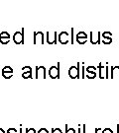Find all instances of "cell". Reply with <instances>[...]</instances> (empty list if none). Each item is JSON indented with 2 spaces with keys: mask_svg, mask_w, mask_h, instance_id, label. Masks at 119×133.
<instances>
[{
  "mask_svg": "<svg viewBox=\"0 0 119 133\" xmlns=\"http://www.w3.org/2000/svg\"><path fill=\"white\" fill-rule=\"evenodd\" d=\"M60 65H61V63L58 62L57 66L50 67V69L48 71L50 78H52V79H59L60 78Z\"/></svg>",
  "mask_w": 119,
  "mask_h": 133,
  "instance_id": "obj_1",
  "label": "cell"
},
{
  "mask_svg": "<svg viewBox=\"0 0 119 133\" xmlns=\"http://www.w3.org/2000/svg\"><path fill=\"white\" fill-rule=\"evenodd\" d=\"M10 42V35L8 32L3 31L0 33V43L1 44H7Z\"/></svg>",
  "mask_w": 119,
  "mask_h": 133,
  "instance_id": "obj_8",
  "label": "cell"
},
{
  "mask_svg": "<svg viewBox=\"0 0 119 133\" xmlns=\"http://www.w3.org/2000/svg\"><path fill=\"white\" fill-rule=\"evenodd\" d=\"M22 77H23L24 79L32 78V72H23L22 73Z\"/></svg>",
  "mask_w": 119,
  "mask_h": 133,
  "instance_id": "obj_11",
  "label": "cell"
},
{
  "mask_svg": "<svg viewBox=\"0 0 119 133\" xmlns=\"http://www.w3.org/2000/svg\"><path fill=\"white\" fill-rule=\"evenodd\" d=\"M34 44H44L45 39H44V34L42 32H34Z\"/></svg>",
  "mask_w": 119,
  "mask_h": 133,
  "instance_id": "obj_4",
  "label": "cell"
},
{
  "mask_svg": "<svg viewBox=\"0 0 119 133\" xmlns=\"http://www.w3.org/2000/svg\"><path fill=\"white\" fill-rule=\"evenodd\" d=\"M36 79L39 78H43L46 79L47 78V70L45 66H37L36 67V75H35Z\"/></svg>",
  "mask_w": 119,
  "mask_h": 133,
  "instance_id": "obj_6",
  "label": "cell"
},
{
  "mask_svg": "<svg viewBox=\"0 0 119 133\" xmlns=\"http://www.w3.org/2000/svg\"><path fill=\"white\" fill-rule=\"evenodd\" d=\"M76 42L80 44H84L87 42V35L83 31H81L76 35Z\"/></svg>",
  "mask_w": 119,
  "mask_h": 133,
  "instance_id": "obj_7",
  "label": "cell"
},
{
  "mask_svg": "<svg viewBox=\"0 0 119 133\" xmlns=\"http://www.w3.org/2000/svg\"><path fill=\"white\" fill-rule=\"evenodd\" d=\"M20 133H23V128H22V124H20Z\"/></svg>",
  "mask_w": 119,
  "mask_h": 133,
  "instance_id": "obj_25",
  "label": "cell"
},
{
  "mask_svg": "<svg viewBox=\"0 0 119 133\" xmlns=\"http://www.w3.org/2000/svg\"><path fill=\"white\" fill-rule=\"evenodd\" d=\"M65 128H66V133H76V130H75V128H70L67 124H66V125H65Z\"/></svg>",
  "mask_w": 119,
  "mask_h": 133,
  "instance_id": "obj_13",
  "label": "cell"
},
{
  "mask_svg": "<svg viewBox=\"0 0 119 133\" xmlns=\"http://www.w3.org/2000/svg\"><path fill=\"white\" fill-rule=\"evenodd\" d=\"M69 76L71 79L80 78V62L77 63V65L70 67V69H69Z\"/></svg>",
  "mask_w": 119,
  "mask_h": 133,
  "instance_id": "obj_2",
  "label": "cell"
},
{
  "mask_svg": "<svg viewBox=\"0 0 119 133\" xmlns=\"http://www.w3.org/2000/svg\"><path fill=\"white\" fill-rule=\"evenodd\" d=\"M57 31L54 32H47V43L48 44H57Z\"/></svg>",
  "mask_w": 119,
  "mask_h": 133,
  "instance_id": "obj_5",
  "label": "cell"
},
{
  "mask_svg": "<svg viewBox=\"0 0 119 133\" xmlns=\"http://www.w3.org/2000/svg\"><path fill=\"white\" fill-rule=\"evenodd\" d=\"M86 76H87V78H89V79H93L96 76V73H87Z\"/></svg>",
  "mask_w": 119,
  "mask_h": 133,
  "instance_id": "obj_17",
  "label": "cell"
},
{
  "mask_svg": "<svg viewBox=\"0 0 119 133\" xmlns=\"http://www.w3.org/2000/svg\"><path fill=\"white\" fill-rule=\"evenodd\" d=\"M100 130H101L100 128H96L95 129V132H98V131H100Z\"/></svg>",
  "mask_w": 119,
  "mask_h": 133,
  "instance_id": "obj_27",
  "label": "cell"
},
{
  "mask_svg": "<svg viewBox=\"0 0 119 133\" xmlns=\"http://www.w3.org/2000/svg\"><path fill=\"white\" fill-rule=\"evenodd\" d=\"M37 133H50V132L48 131V129L44 128V127H43V128H40V129H39L38 132H37Z\"/></svg>",
  "mask_w": 119,
  "mask_h": 133,
  "instance_id": "obj_20",
  "label": "cell"
},
{
  "mask_svg": "<svg viewBox=\"0 0 119 133\" xmlns=\"http://www.w3.org/2000/svg\"><path fill=\"white\" fill-rule=\"evenodd\" d=\"M25 133H37V132H36L35 128H26Z\"/></svg>",
  "mask_w": 119,
  "mask_h": 133,
  "instance_id": "obj_16",
  "label": "cell"
},
{
  "mask_svg": "<svg viewBox=\"0 0 119 133\" xmlns=\"http://www.w3.org/2000/svg\"><path fill=\"white\" fill-rule=\"evenodd\" d=\"M95 70H96V68L94 66H88L87 68H86V71L87 73H95Z\"/></svg>",
  "mask_w": 119,
  "mask_h": 133,
  "instance_id": "obj_12",
  "label": "cell"
},
{
  "mask_svg": "<svg viewBox=\"0 0 119 133\" xmlns=\"http://www.w3.org/2000/svg\"><path fill=\"white\" fill-rule=\"evenodd\" d=\"M77 133H81V125H78V129H77Z\"/></svg>",
  "mask_w": 119,
  "mask_h": 133,
  "instance_id": "obj_24",
  "label": "cell"
},
{
  "mask_svg": "<svg viewBox=\"0 0 119 133\" xmlns=\"http://www.w3.org/2000/svg\"><path fill=\"white\" fill-rule=\"evenodd\" d=\"M1 73H13V69H12V67L10 66H5L2 68Z\"/></svg>",
  "mask_w": 119,
  "mask_h": 133,
  "instance_id": "obj_10",
  "label": "cell"
},
{
  "mask_svg": "<svg viewBox=\"0 0 119 133\" xmlns=\"http://www.w3.org/2000/svg\"><path fill=\"white\" fill-rule=\"evenodd\" d=\"M6 133H18V131H17L16 128H8V130H7Z\"/></svg>",
  "mask_w": 119,
  "mask_h": 133,
  "instance_id": "obj_19",
  "label": "cell"
},
{
  "mask_svg": "<svg viewBox=\"0 0 119 133\" xmlns=\"http://www.w3.org/2000/svg\"><path fill=\"white\" fill-rule=\"evenodd\" d=\"M52 133H63L61 128H52Z\"/></svg>",
  "mask_w": 119,
  "mask_h": 133,
  "instance_id": "obj_18",
  "label": "cell"
},
{
  "mask_svg": "<svg viewBox=\"0 0 119 133\" xmlns=\"http://www.w3.org/2000/svg\"><path fill=\"white\" fill-rule=\"evenodd\" d=\"M13 42L16 44H22L24 43V29L21 30V32L17 31L13 35Z\"/></svg>",
  "mask_w": 119,
  "mask_h": 133,
  "instance_id": "obj_3",
  "label": "cell"
},
{
  "mask_svg": "<svg viewBox=\"0 0 119 133\" xmlns=\"http://www.w3.org/2000/svg\"><path fill=\"white\" fill-rule=\"evenodd\" d=\"M86 124H83L82 125V133H86Z\"/></svg>",
  "mask_w": 119,
  "mask_h": 133,
  "instance_id": "obj_22",
  "label": "cell"
},
{
  "mask_svg": "<svg viewBox=\"0 0 119 133\" xmlns=\"http://www.w3.org/2000/svg\"><path fill=\"white\" fill-rule=\"evenodd\" d=\"M59 42L62 44H67L69 43V33L67 32H62L59 35Z\"/></svg>",
  "mask_w": 119,
  "mask_h": 133,
  "instance_id": "obj_9",
  "label": "cell"
},
{
  "mask_svg": "<svg viewBox=\"0 0 119 133\" xmlns=\"http://www.w3.org/2000/svg\"><path fill=\"white\" fill-rule=\"evenodd\" d=\"M1 75L5 79H10V78H12V76H13V73H1Z\"/></svg>",
  "mask_w": 119,
  "mask_h": 133,
  "instance_id": "obj_14",
  "label": "cell"
},
{
  "mask_svg": "<svg viewBox=\"0 0 119 133\" xmlns=\"http://www.w3.org/2000/svg\"><path fill=\"white\" fill-rule=\"evenodd\" d=\"M72 36H73V30L71 29V43H73V41H72Z\"/></svg>",
  "mask_w": 119,
  "mask_h": 133,
  "instance_id": "obj_23",
  "label": "cell"
},
{
  "mask_svg": "<svg viewBox=\"0 0 119 133\" xmlns=\"http://www.w3.org/2000/svg\"><path fill=\"white\" fill-rule=\"evenodd\" d=\"M102 133H113V131L110 128H105L104 130H102Z\"/></svg>",
  "mask_w": 119,
  "mask_h": 133,
  "instance_id": "obj_21",
  "label": "cell"
},
{
  "mask_svg": "<svg viewBox=\"0 0 119 133\" xmlns=\"http://www.w3.org/2000/svg\"><path fill=\"white\" fill-rule=\"evenodd\" d=\"M0 133H5V131L2 128H0Z\"/></svg>",
  "mask_w": 119,
  "mask_h": 133,
  "instance_id": "obj_26",
  "label": "cell"
},
{
  "mask_svg": "<svg viewBox=\"0 0 119 133\" xmlns=\"http://www.w3.org/2000/svg\"><path fill=\"white\" fill-rule=\"evenodd\" d=\"M22 70H23V72H32V68L30 66H24L22 68Z\"/></svg>",
  "mask_w": 119,
  "mask_h": 133,
  "instance_id": "obj_15",
  "label": "cell"
}]
</instances>
